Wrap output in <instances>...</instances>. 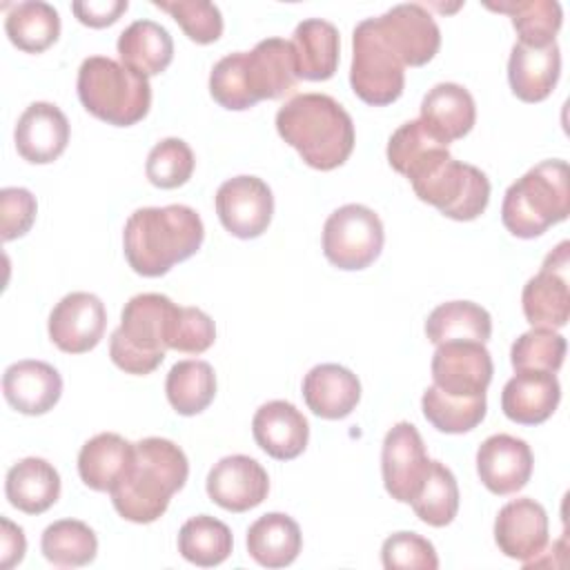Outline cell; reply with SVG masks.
Segmentation results:
<instances>
[{"instance_id": "cell-1", "label": "cell", "mask_w": 570, "mask_h": 570, "mask_svg": "<svg viewBox=\"0 0 570 570\" xmlns=\"http://www.w3.org/2000/svg\"><path fill=\"white\" fill-rule=\"evenodd\" d=\"M203 238L205 227L196 209L187 205L140 207L125 223V258L136 274L156 278L191 258Z\"/></svg>"}, {"instance_id": "cell-2", "label": "cell", "mask_w": 570, "mask_h": 570, "mask_svg": "<svg viewBox=\"0 0 570 570\" xmlns=\"http://www.w3.org/2000/svg\"><path fill=\"white\" fill-rule=\"evenodd\" d=\"M189 476L185 452L169 439L147 436L134 443V461L125 476L111 488L116 512L131 523L160 519L171 497Z\"/></svg>"}, {"instance_id": "cell-3", "label": "cell", "mask_w": 570, "mask_h": 570, "mask_svg": "<svg viewBox=\"0 0 570 570\" xmlns=\"http://www.w3.org/2000/svg\"><path fill=\"white\" fill-rule=\"evenodd\" d=\"M276 131L305 165L330 171L354 149L352 116L327 94H298L276 111Z\"/></svg>"}, {"instance_id": "cell-4", "label": "cell", "mask_w": 570, "mask_h": 570, "mask_svg": "<svg viewBox=\"0 0 570 570\" xmlns=\"http://www.w3.org/2000/svg\"><path fill=\"white\" fill-rule=\"evenodd\" d=\"M570 214V169L566 160H543L517 178L503 196L501 220L517 238H534Z\"/></svg>"}, {"instance_id": "cell-5", "label": "cell", "mask_w": 570, "mask_h": 570, "mask_svg": "<svg viewBox=\"0 0 570 570\" xmlns=\"http://www.w3.org/2000/svg\"><path fill=\"white\" fill-rule=\"evenodd\" d=\"M78 98L82 107L114 127L140 122L151 107L149 80L127 65L91 56L78 69Z\"/></svg>"}, {"instance_id": "cell-6", "label": "cell", "mask_w": 570, "mask_h": 570, "mask_svg": "<svg viewBox=\"0 0 570 570\" xmlns=\"http://www.w3.org/2000/svg\"><path fill=\"white\" fill-rule=\"evenodd\" d=\"M176 303L156 292L131 296L120 316V325L109 341V356L116 367L127 374L154 372L167 350V327Z\"/></svg>"}, {"instance_id": "cell-7", "label": "cell", "mask_w": 570, "mask_h": 570, "mask_svg": "<svg viewBox=\"0 0 570 570\" xmlns=\"http://www.w3.org/2000/svg\"><path fill=\"white\" fill-rule=\"evenodd\" d=\"M407 180L419 200L452 220L479 218L490 200L488 176L479 167L452 158L448 149L432 156Z\"/></svg>"}, {"instance_id": "cell-8", "label": "cell", "mask_w": 570, "mask_h": 570, "mask_svg": "<svg viewBox=\"0 0 570 570\" xmlns=\"http://www.w3.org/2000/svg\"><path fill=\"white\" fill-rule=\"evenodd\" d=\"M350 85L372 107L392 105L403 94L405 67L383 40L374 18H365L354 27Z\"/></svg>"}, {"instance_id": "cell-9", "label": "cell", "mask_w": 570, "mask_h": 570, "mask_svg": "<svg viewBox=\"0 0 570 570\" xmlns=\"http://www.w3.org/2000/svg\"><path fill=\"white\" fill-rule=\"evenodd\" d=\"M383 240L385 232L379 214L358 203L334 209L323 225V254L345 272L372 265L383 249Z\"/></svg>"}, {"instance_id": "cell-10", "label": "cell", "mask_w": 570, "mask_h": 570, "mask_svg": "<svg viewBox=\"0 0 570 570\" xmlns=\"http://www.w3.org/2000/svg\"><path fill=\"white\" fill-rule=\"evenodd\" d=\"M570 243L561 240L521 292V307L532 327L561 330L570 318Z\"/></svg>"}, {"instance_id": "cell-11", "label": "cell", "mask_w": 570, "mask_h": 570, "mask_svg": "<svg viewBox=\"0 0 570 570\" xmlns=\"http://www.w3.org/2000/svg\"><path fill=\"white\" fill-rule=\"evenodd\" d=\"M216 214L232 236L258 238L272 223V189L258 176H234L216 191Z\"/></svg>"}, {"instance_id": "cell-12", "label": "cell", "mask_w": 570, "mask_h": 570, "mask_svg": "<svg viewBox=\"0 0 570 570\" xmlns=\"http://www.w3.org/2000/svg\"><path fill=\"white\" fill-rule=\"evenodd\" d=\"M430 470V459L419 430L401 421L387 430L381 452V472L387 494L399 503H410L421 490Z\"/></svg>"}, {"instance_id": "cell-13", "label": "cell", "mask_w": 570, "mask_h": 570, "mask_svg": "<svg viewBox=\"0 0 570 570\" xmlns=\"http://www.w3.org/2000/svg\"><path fill=\"white\" fill-rule=\"evenodd\" d=\"M376 27L403 67H423L441 47V31L432 13L416 2H403L374 18Z\"/></svg>"}, {"instance_id": "cell-14", "label": "cell", "mask_w": 570, "mask_h": 570, "mask_svg": "<svg viewBox=\"0 0 570 570\" xmlns=\"http://www.w3.org/2000/svg\"><path fill=\"white\" fill-rule=\"evenodd\" d=\"M492 356L485 343L450 341L432 356V385L452 396H483L492 381Z\"/></svg>"}, {"instance_id": "cell-15", "label": "cell", "mask_w": 570, "mask_h": 570, "mask_svg": "<svg viewBox=\"0 0 570 570\" xmlns=\"http://www.w3.org/2000/svg\"><path fill=\"white\" fill-rule=\"evenodd\" d=\"M107 327L105 303L89 292H71L62 296L49 314V338L67 354H85L94 350Z\"/></svg>"}, {"instance_id": "cell-16", "label": "cell", "mask_w": 570, "mask_h": 570, "mask_svg": "<svg viewBox=\"0 0 570 570\" xmlns=\"http://www.w3.org/2000/svg\"><path fill=\"white\" fill-rule=\"evenodd\" d=\"M269 492L265 468L245 454L223 456L207 474L209 499L227 512H247L261 505Z\"/></svg>"}, {"instance_id": "cell-17", "label": "cell", "mask_w": 570, "mask_h": 570, "mask_svg": "<svg viewBox=\"0 0 570 570\" xmlns=\"http://www.w3.org/2000/svg\"><path fill=\"white\" fill-rule=\"evenodd\" d=\"M532 450L512 434H492L476 450V472L481 483L499 497L514 494L532 476Z\"/></svg>"}, {"instance_id": "cell-18", "label": "cell", "mask_w": 570, "mask_h": 570, "mask_svg": "<svg viewBox=\"0 0 570 570\" xmlns=\"http://www.w3.org/2000/svg\"><path fill=\"white\" fill-rule=\"evenodd\" d=\"M494 541L510 559L521 563L537 559L548 543V514L543 505L530 497L505 503L494 519Z\"/></svg>"}, {"instance_id": "cell-19", "label": "cell", "mask_w": 570, "mask_h": 570, "mask_svg": "<svg viewBox=\"0 0 570 570\" xmlns=\"http://www.w3.org/2000/svg\"><path fill=\"white\" fill-rule=\"evenodd\" d=\"M13 140L27 163H53L67 149L69 120L53 102H31L18 118Z\"/></svg>"}, {"instance_id": "cell-20", "label": "cell", "mask_w": 570, "mask_h": 570, "mask_svg": "<svg viewBox=\"0 0 570 570\" xmlns=\"http://www.w3.org/2000/svg\"><path fill=\"white\" fill-rule=\"evenodd\" d=\"M2 392L7 403L20 414L40 416L53 410L62 394L58 370L45 361H18L4 370Z\"/></svg>"}, {"instance_id": "cell-21", "label": "cell", "mask_w": 570, "mask_h": 570, "mask_svg": "<svg viewBox=\"0 0 570 570\" xmlns=\"http://www.w3.org/2000/svg\"><path fill=\"white\" fill-rule=\"evenodd\" d=\"M256 445L278 461L296 459L309 439V425L296 405L289 401H267L252 419Z\"/></svg>"}, {"instance_id": "cell-22", "label": "cell", "mask_w": 570, "mask_h": 570, "mask_svg": "<svg viewBox=\"0 0 570 570\" xmlns=\"http://www.w3.org/2000/svg\"><path fill=\"white\" fill-rule=\"evenodd\" d=\"M561 401V385L552 372H517L501 392L503 414L521 425L548 421Z\"/></svg>"}, {"instance_id": "cell-23", "label": "cell", "mask_w": 570, "mask_h": 570, "mask_svg": "<svg viewBox=\"0 0 570 570\" xmlns=\"http://www.w3.org/2000/svg\"><path fill=\"white\" fill-rule=\"evenodd\" d=\"M419 120L439 142L448 147L450 142L470 134L474 127V98L465 87L456 82H439L425 94Z\"/></svg>"}, {"instance_id": "cell-24", "label": "cell", "mask_w": 570, "mask_h": 570, "mask_svg": "<svg viewBox=\"0 0 570 570\" xmlns=\"http://www.w3.org/2000/svg\"><path fill=\"white\" fill-rule=\"evenodd\" d=\"M303 399L316 416L338 421L358 405L361 381L352 370L338 363H321L305 374Z\"/></svg>"}, {"instance_id": "cell-25", "label": "cell", "mask_w": 570, "mask_h": 570, "mask_svg": "<svg viewBox=\"0 0 570 570\" xmlns=\"http://www.w3.org/2000/svg\"><path fill=\"white\" fill-rule=\"evenodd\" d=\"M561 71V51L552 42L548 47H528L514 42L508 60V80L512 94L523 102H541L557 87Z\"/></svg>"}, {"instance_id": "cell-26", "label": "cell", "mask_w": 570, "mask_h": 570, "mask_svg": "<svg viewBox=\"0 0 570 570\" xmlns=\"http://www.w3.org/2000/svg\"><path fill=\"white\" fill-rule=\"evenodd\" d=\"M4 494L9 503L20 512L42 514L60 497V474L49 461L40 456H27L9 468L4 479Z\"/></svg>"}, {"instance_id": "cell-27", "label": "cell", "mask_w": 570, "mask_h": 570, "mask_svg": "<svg viewBox=\"0 0 570 570\" xmlns=\"http://www.w3.org/2000/svg\"><path fill=\"white\" fill-rule=\"evenodd\" d=\"M296 78L330 80L338 67V29L321 18H307L296 24L292 36Z\"/></svg>"}, {"instance_id": "cell-28", "label": "cell", "mask_w": 570, "mask_h": 570, "mask_svg": "<svg viewBox=\"0 0 570 570\" xmlns=\"http://www.w3.org/2000/svg\"><path fill=\"white\" fill-rule=\"evenodd\" d=\"M134 461V443L116 432L91 436L78 454V474L96 492H111Z\"/></svg>"}, {"instance_id": "cell-29", "label": "cell", "mask_w": 570, "mask_h": 570, "mask_svg": "<svg viewBox=\"0 0 570 570\" xmlns=\"http://www.w3.org/2000/svg\"><path fill=\"white\" fill-rule=\"evenodd\" d=\"M247 73L256 100H274L296 82L294 47L285 38H265L247 51Z\"/></svg>"}, {"instance_id": "cell-30", "label": "cell", "mask_w": 570, "mask_h": 570, "mask_svg": "<svg viewBox=\"0 0 570 570\" xmlns=\"http://www.w3.org/2000/svg\"><path fill=\"white\" fill-rule=\"evenodd\" d=\"M118 56L122 65L149 78L163 73L174 58L169 31L154 20H136L118 36Z\"/></svg>"}, {"instance_id": "cell-31", "label": "cell", "mask_w": 570, "mask_h": 570, "mask_svg": "<svg viewBox=\"0 0 570 570\" xmlns=\"http://www.w3.org/2000/svg\"><path fill=\"white\" fill-rule=\"evenodd\" d=\"M303 546L298 523L283 512H267L258 517L247 530V552L265 568L289 566Z\"/></svg>"}, {"instance_id": "cell-32", "label": "cell", "mask_w": 570, "mask_h": 570, "mask_svg": "<svg viewBox=\"0 0 570 570\" xmlns=\"http://www.w3.org/2000/svg\"><path fill=\"white\" fill-rule=\"evenodd\" d=\"M492 334V318L488 309L472 301H450L434 307L425 321V336L441 345L450 341L485 343Z\"/></svg>"}, {"instance_id": "cell-33", "label": "cell", "mask_w": 570, "mask_h": 570, "mask_svg": "<svg viewBox=\"0 0 570 570\" xmlns=\"http://www.w3.org/2000/svg\"><path fill=\"white\" fill-rule=\"evenodd\" d=\"M4 31L13 47L24 53H42L60 36L58 11L42 0L13 4L4 18Z\"/></svg>"}, {"instance_id": "cell-34", "label": "cell", "mask_w": 570, "mask_h": 570, "mask_svg": "<svg viewBox=\"0 0 570 570\" xmlns=\"http://www.w3.org/2000/svg\"><path fill=\"white\" fill-rule=\"evenodd\" d=\"M488 9L508 13L521 45L548 47L561 29L563 13L557 0H503L485 2Z\"/></svg>"}, {"instance_id": "cell-35", "label": "cell", "mask_w": 570, "mask_h": 570, "mask_svg": "<svg viewBox=\"0 0 570 570\" xmlns=\"http://www.w3.org/2000/svg\"><path fill=\"white\" fill-rule=\"evenodd\" d=\"M169 405L183 414H200L216 396V374L207 361H178L165 381Z\"/></svg>"}, {"instance_id": "cell-36", "label": "cell", "mask_w": 570, "mask_h": 570, "mask_svg": "<svg viewBox=\"0 0 570 570\" xmlns=\"http://www.w3.org/2000/svg\"><path fill=\"white\" fill-rule=\"evenodd\" d=\"M42 554L58 568H80L96 559V532L78 519H60L45 528L40 539Z\"/></svg>"}, {"instance_id": "cell-37", "label": "cell", "mask_w": 570, "mask_h": 570, "mask_svg": "<svg viewBox=\"0 0 570 570\" xmlns=\"http://www.w3.org/2000/svg\"><path fill=\"white\" fill-rule=\"evenodd\" d=\"M232 530L209 514L191 517L178 532V552L200 568L223 563L232 554Z\"/></svg>"}, {"instance_id": "cell-38", "label": "cell", "mask_w": 570, "mask_h": 570, "mask_svg": "<svg viewBox=\"0 0 570 570\" xmlns=\"http://www.w3.org/2000/svg\"><path fill=\"white\" fill-rule=\"evenodd\" d=\"M485 394L483 396H452L436 385L425 387L421 410L428 423L445 434H463L474 430L485 419Z\"/></svg>"}, {"instance_id": "cell-39", "label": "cell", "mask_w": 570, "mask_h": 570, "mask_svg": "<svg viewBox=\"0 0 570 570\" xmlns=\"http://www.w3.org/2000/svg\"><path fill=\"white\" fill-rule=\"evenodd\" d=\"M410 505L414 514L432 528L452 523L459 512V485L452 470L441 461H430L428 476Z\"/></svg>"}, {"instance_id": "cell-40", "label": "cell", "mask_w": 570, "mask_h": 570, "mask_svg": "<svg viewBox=\"0 0 570 570\" xmlns=\"http://www.w3.org/2000/svg\"><path fill=\"white\" fill-rule=\"evenodd\" d=\"M566 338L554 330L532 327L523 332L510 350V363L514 372H559L566 356Z\"/></svg>"}, {"instance_id": "cell-41", "label": "cell", "mask_w": 570, "mask_h": 570, "mask_svg": "<svg viewBox=\"0 0 570 570\" xmlns=\"http://www.w3.org/2000/svg\"><path fill=\"white\" fill-rule=\"evenodd\" d=\"M209 94L220 107L232 111H243L258 102L247 73V51L229 53L214 65L209 73Z\"/></svg>"}, {"instance_id": "cell-42", "label": "cell", "mask_w": 570, "mask_h": 570, "mask_svg": "<svg viewBox=\"0 0 570 570\" xmlns=\"http://www.w3.org/2000/svg\"><path fill=\"white\" fill-rule=\"evenodd\" d=\"M441 149H445V145L439 142L421 120H407L387 140V163L394 171L410 178Z\"/></svg>"}, {"instance_id": "cell-43", "label": "cell", "mask_w": 570, "mask_h": 570, "mask_svg": "<svg viewBox=\"0 0 570 570\" xmlns=\"http://www.w3.org/2000/svg\"><path fill=\"white\" fill-rule=\"evenodd\" d=\"M194 151L183 138H163L147 156L145 174L154 187L176 189L194 174Z\"/></svg>"}, {"instance_id": "cell-44", "label": "cell", "mask_w": 570, "mask_h": 570, "mask_svg": "<svg viewBox=\"0 0 570 570\" xmlns=\"http://www.w3.org/2000/svg\"><path fill=\"white\" fill-rule=\"evenodd\" d=\"M154 4L167 11L185 31V36L198 45L216 42L223 33V16L214 2L207 0H154Z\"/></svg>"}, {"instance_id": "cell-45", "label": "cell", "mask_w": 570, "mask_h": 570, "mask_svg": "<svg viewBox=\"0 0 570 570\" xmlns=\"http://www.w3.org/2000/svg\"><path fill=\"white\" fill-rule=\"evenodd\" d=\"M216 341V325L209 314L198 307L176 305L167 327V350L185 354H203Z\"/></svg>"}, {"instance_id": "cell-46", "label": "cell", "mask_w": 570, "mask_h": 570, "mask_svg": "<svg viewBox=\"0 0 570 570\" xmlns=\"http://www.w3.org/2000/svg\"><path fill=\"white\" fill-rule=\"evenodd\" d=\"M381 561L387 570L396 568H419L436 570L439 557L434 546L416 532H394L383 541Z\"/></svg>"}, {"instance_id": "cell-47", "label": "cell", "mask_w": 570, "mask_h": 570, "mask_svg": "<svg viewBox=\"0 0 570 570\" xmlns=\"http://www.w3.org/2000/svg\"><path fill=\"white\" fill-rule=\"evenodd\" d=\"M38 203L36 196L24 187H4L0 191V216H2V240L24 236L36 220Z\"/></svg>"}, {"instance_id": "cell-48", "label": "cell", "mask_w": 570, "mask_h": 570, "mask_svg": "<svg viewBox=\"0 0 570 570\" xmlns=\"http://www.w3.org/2000/svg\"><path fill=\"white\" fill-rule=\"evenodd\" d=\"M127 7H129L127 0H87V2H73L71 11L82 24L102 29L114 24L127 11Z\"/></svg>"}, {"instance_id": "cell-49", "label": "cell", "mask_w": 570, "mask_h": 570, "mask_svg": "<svg viewBox=\"0 0 570 570\" xmlns=\"http://www.w3.org/2000/svg\"><path fill=\"white\" fill-rule=\"evenodd\" d=\"M27 539L20 525L9 521L7 517L0 519V568L9 570L24 559Z\"/></svg>"}]
</instances>
